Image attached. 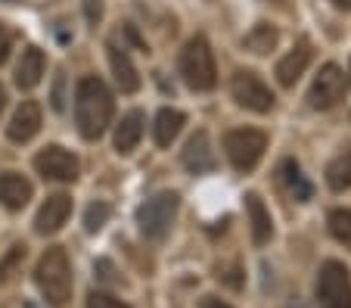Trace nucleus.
I'll return each instance as SVG.
<instances>
[{
  "label": "nucleus",
  "instance_id": "obj_16",
  "mask_svg": "<svg viewBox=\"0 0 351 308\" xmlns=\"http://www.w3.org/2000/svg\"><path fill=\"white\" fill-rule=\"evenodd\" d=\"M109 62H112V75H115V81H119V87L125 94H134L140 87V75H137V69H134L131 56L109 44Z\"/></svg>",
  "mask_w": 351,
  "mask_h": 308
},
{
  "label": "nucleus",
  "instance_id": "obj_28",
  "mask_svg": "<svg viewBox=\"0 0 351 308\" xmlns=\"http://www.w3.org/2000/svg\"><path fill=\"white\" fill-rule=\"evenodd\" d=\"M10 47H13V38H10V32L3 25H0V66L7 62V56H10Z\"/></svg>",
  "mask_w": 351,
  "mask_h": 308
},
{
  "label": "nucleus",
  "instance_id": "obj_23",
  "mask_svg": "<svg viewBox=\"0 0 351 308\" xmlns=\"http://www.w3.org/2000/svg\"><path fill=\"white\" fill-rule=\"evenodd\" d=\"M330 230L339 243L351 246V209H332L330 212Z\"/></svg>",
  "mask_w": 351,
  "mask_h": 308
},
{
  "label": "nucleus",
  "instance_id": "obj_33",
  "mask_svg": "<svg viewBox=\"0 0 351 308\" xmlns=\"http://www.w3.org/2000/svg\"><path fill=\"white\" fill-rule=\"evenodd\" d=\"M348 75H351V72H348Z\"/></svg>",
  "mask_w": 351,
  "mask_h": 308
},
{
  "label": "nucleus",
  "instance_id": "obj_7",
  "mask_svg": "<svg viewBox=\"0 0 351 308\" xmlns=\"http://www.w3.org/2000/svg\"><path fill=\"white\" fill-rule=\"evenodd\" d=\"M230 91H233V100H237L239 106L252 109V112H271L274 109L271 87H267L255 72H237L230 81Z\"/></svg>",
  "mask_w": 351,
  "mask_h": 308
},
{
  "label": "nucleus",
  "instance_id": "obj_4",
  "mask_svg": "<svg viewBox=\"0 0 351 308\" xmlns=\"http://www.w3.org/2000/svg\"><path fill=\"white\" fill-rule=\"evenodd\" d=\"M174 215H178V193L162 190V193L149 196V200L137 209L140 234H143L146 240H162V237L171 230Z\"/></svg>",
  "mask_w": 351,
  "mask_h": 308
},
{
  "label": "nucleus",
  "instance_id": "obj_20",
  "mask_svg": "<svg viewBox=\"0 0 351 308\" xmlns=\"http://www.w3.org/2000/svg\"><path fill=\"white\" fill-rule=\"evenodd\" d=\"M180 128H184V112L178 109H162L156 115V143L159 147H171V141L180 134Z\"/></svg>",
  "mask_w": 351,
  "mask_h": 308
},
{
  "label": "nucleus",
  "instance_id": "obj_18",
  "mask_svg": "<svg viewBox=\"0 0 351 308\" xmlns=\"http://www.w3.org/2000/svg\"><path fill=\"white\" fill-rule=\"evenodd\" d=\"M143 137V112H128L115 128V150L119 153H131Z\"/></svg>",
  "mask_w": 351,
  "mask_h": 308
},
{
  "label": "nucleus",
  "instance_id": "obj_24",
  "mask_svg": "<svg viewBox=\"0 0 351 308\" xmlns=\"http://www.w3.org/2000/svg\"><path fill=\"white\" fill-rule=\"evenodd\" d=\"M109 215H112L109 202H90V206H87V212H84L87 234H97V230H103V224L109 222Z\"/></svg>",
  "mask_w": 351,
  "mask_h": 308
},
{
  "label": "nucleus",
  "instance_id": "obj_6",
  "mask_svg": "<svg viewBox=\"0 0 351 308\" xmlns=\"http://www.w3.org/2000/svg\"><path fill=\"white\" fill-rule=\"evenodd\" d=\"M317 299L324 308H351V274L342 261H326L320 268Z\"/></svg>",
  "mask_w": 351,
  "mask_h": 308
},
{
  "label": "nucleus",
  "instance_id": "obj_31",
  "mask_svg": "<svg viewBox=\"0 0 351 308\" xmlns=\"http://www.w3.org/2000/svg\"><path fill=\"white\" fill-rule=\"evenodd\" d=\"M3 103H7V94H3V87H0V109H3Z\"/></svg>",
  "mask_w": 351,
  "mask_h": 308
},
{
  "label": "nucleus",
  "instance_id": "obj_8",
  "mask_svg": "<svg viewBox=\"0 0 351 308\" xmlns=\"http://www.w3.org/2000/svg\"><path fill=\"white\" fill-rule=\"evenodd\" d=\"M342 97H345V72L336 62H326L317 72V78H314L308 100H311L314 109H332Z\"/></svg>",
  "mask_w": 351,
  "mask_h": 308
},
{
  "label": "nucleus",
  "instance_id": "obj_13",
  "mask_svg": "<svg viewBox=\"0 0 351 308\" xmlns=\"http://www.w3.org/2000/svg\"><path fill=\"white\" fill-rule=\"evenodd\" d=\"M308 62H311V47H308L305 40L302 44H295V47L289 50V54L283 56V60L277 62V78L283 87H292L298 78H302V72L308 69Z\"/></svg>",
  "mask_w": 351,
  "mask_h": 308
},
{
  "label": "nucleus",
  "instance_id": "obj_19",
  "mask_svg": "<svg viewBox=\"0 0 351 308\" xmlns=\"http://www.w3.org/2000/svg\"><path fill=\"white\" fill-rule=\"evenodd\" d=\"M280 178H283V184L289 187V193L295 196L298 202H308L311 200V184H308V178L302 174V168H298V162H292V159H286L283 165H280Z\"/></svg>",
  "mask_w": 351,
  "mask_h": 308
},
{
  "label": "nucleus",
  "instance_id": "obj_12",
  "mask_svg": "<svg viewBox=\"0 0 351 308\" xmlns=\"http://www.w3.org/2000/svg\"><path fill=\"white\" fill-rule=\"evenodd\" d=\"M184 165L190 168L193 174H202V171H212L215 168V150H212V143H208L206 131H196V134L186 141Z\"/></svg>",
  "mask_w": 351,
  "mask_h": 308
},
{
  "label": "nucleus",
  "instance_id": "obj_15",
  "mask_svg": "<svg viewBox=\"0 0 351 308\" xmlns=\"http://www.w3.org/2000/svg\"><path fill=\"white\" fill-rule=\"evenodd\" d=\"M32 200V184L22 178V174H16V171H3L0 174V202L7 209H22L25 202Z\"/></svg>",
  "mask_w": 351,
  "mask_h": 308
},
{
  "label": "nucleus",
  "instance_id": "obj_10",
  "mask_svg": "<svg viewBox=\"0 0 351 308\" xmlns=\"http://www.w3.org/2000/svg\"><path fill=\"white\" fill-rule=\"evenodd\" d=\"M69 215H72V200L66 193H56L40 206L38 218H34V230L38 234H56L62 224L69 222Z\"/></svg>",
  "mask_w": 351,
  "mask_h": 308
},
{
  "label": "nucleus",
  "instance_id": "obj_5",
  "mask_svg": "<svg viewBox=\"0 0 351 308\" xmlns=\"http://www.w3.org/2000/svg\"><path fill=\"white\" fill-rule=\"evenodd\" d=\"M224 150L237 171H249V168L258 165L261 153L267 150V137L255 128H239V131H230L224 137Z\"/></svg>",
  "mask_w": 351,
  "mask_h": 308
},
{
  "label": "nucleus",
  "instance_id": "obj_9",
  "mask_svg": "<svg viewBox=\"0 0 351 308\" xmlns=\"http://www.w3.org/2000/svg\"><path fill=\"white\" fill-rule=\"evenodd\" d=\"M34 168H38L40 178H47V181H75L81 171L78 159H75L69 150L62 147H47L40 150L38 156H34Z\"/></svg>",
  "mask_w": 351,
  "mask_h": 308
},
{
  "label": "nucleus",
  "instance_id": "obj_32",
  "mask_svg": "<svg viewBox=\"0 0 351 308\" xmlns=\"http://www.w3.org/2000/svg\"><path fill=\"white\" fill-rule=\"evenodd\" d=\"M292 308H298V305H292Z\"/></svg>",
  "mask_w": 351,
  "mask_h": 308
},
{
  "label": "nucleus",
  "instance_id": "obj_29",
  "mask_svg": "<svg viewBox=\"0 0 351 308\" xmlns=\"http://www.w3.org/2000/svg\"><path fill=\"white\" fill-rule=\"evenodd\" d=\"M202 308H233V305H227V302H221L218 296H206V299H202Z\"/></svg>",
  "mask_w": 351,
  "mask_h": 308
},
{
  "label": "nucleus",
  "instance_id": "obj_3",
  "mask_svg": "<svg viewBox=\"0 0 351 308\" xmlns=\"http://www.w3.org/2000/svg\"><path fill=\"white\" fill-rule=\"evenodd\" d=\"M180 75L193 91H212L218 81V69H215V56L206 38H193L180 54Z\"/></svg>",
  "mask_w": 351,
  "mask_h": 308
},
{
  "label": "nucleus",
  "instance_id": "obj_14",
  "mask_svg": "<svg viewBox=\"0 0 351 308\" xmlns=\"http://www.w3.org/2000/svg\"><path fill=\"white\" fill-rule=\"evenodd\" d=\"M245 209H249V224H252V240H255V246H265V243L274 237L271 212H267V206L261 202L258 193H249V196H245Z\"/></svg>",
  "mask_w": 351,
  "mask_h": 308
},
{
  "label": "nucleus",
  "instance_id": "obj_25",
  "mask_svg": "<svg viewBox=\"0 0 351 308\" xmlns=\"http://www.w3.org/2000/svg\"><path fill=\"white\" fill-rule=\"evenodd\" d=\"M22 259H25V246H22V243H16V246L7 252V259L0 261V283L10 281V274L16 271V265H22Z\"/></svg>",
  "mask_w": 351,
  "mask_h": 308
},
{
  "label": "nucleus",
  "instance_id": "obj_27",
  "mask_svg": "<svg viewBox=\"0 0 351 308\" xmlns=\"http://www.w3.org/2000/svg\"><path fill=\"white\" fill-rule=\"evenodd\" d=\"M84 16L90 25H97L99 16H103V0H84Z\"/></svg>",
  "mask_w": 351,
  "mask_h": 308
},
{
  "label": "nucleus",
  "instance_id": "obj_26",
  "mask_svg": "<svg viewBox=\"0 0 351 308\" xmlns=\"http://www.w3.org/2000/svg\"><path fill=\"white\" fill-rule=\"evenodd\" d=\"M87 308H128V305L119 299H112L109 293H90L87 296Z\"/></svg>",
  "mask_w": 351,
  "mask_h": 308
},
{
  "label": "nucleus",
  "instance_id": "obj_2",
  "mask_svg": "<svg viewBox=\"0 0 351 308\" xmlns=\"http://www.w3.org/2000/svg\"><path fill=\"white\" fill-rule=\"evenodd\" d=\"M34 283H38L40 296L56 308L72 299V268H69L66 249L53 246L40 255L38 268H34Z\"/></svg>",
  "mask_w": 351,
  "mask_h": 308
},
{
  "label": "nucleus",
  "instance_id": "obj_30",
  "mask_svg": "<svg viewBox=\"0 0 351 308\" xmlns=\"http://www.w3.org/2000/svg\"><path fill=\"white\" fill-rule=\"evenodd\" d=\"M339 10H351V0H332Z\"/></svg>",
  "mask_w": 351,
  "mask_h": 308
},
{
  "label": "nucleus",
  "instance_id": "obj_17",
  "mask_svg": "<svg viewBox=\"0 0 351 308\" xmlns=\"http://www.w3.org/2000/svg\"><path fill=\"white\" fill-rule=\"evenodd\" d=\"M40 75H44V54H40L38 47H28L25 54H22L19 66H16V84H19L22 91H32L40 81Z\"/></svg>",
  "mask_w": 351,
  "mask_h": 308
},
{
  "label": "nucleus",
  "instance_id": "obj_11",
  "mask_svg": "<svg viewBox=\"0 0 351 308\" xmlns=\"http://www.w3.org/2000/svg\"><path fill=\"white\" fill-rule=\"evenodd\" d=\"M38 128H40V106L28 100V103H22V106L16 109L13 121H10V128H7V134H10V141L13 143H25V141H32V137L38 134Z\"/></svg>",
  "mask_w": 351,
  "mask_h": 308
},
{
  "label": "nucleus",
  "instance_id": "obj_1",
  "mask_svg": "<svg viewBox=\"0 0 351 308\" xmlns=\"http://www.w3.org/2000/svg\"><path fill=\"white\" fill-rule=\"evenodd\" d=\"M112 94L97 75H87L78 81V87H75V121H78L81 137L97 141L112 121Z\"/></svg>",
  "mask_w": 351,
  "mask_h": 308
},
{
  "label": "nucleus",
  "instance_id": "obj_21",
  "mask_svg": "<svg viewBox=\"0 0 351 308\" xmlns=\"http://www.w3.org/2000/svg\"><path fill=\"white\" fill-rule=\"evenodd\" d=\"M326 181L332 190H348L351 187V150L339 153L326 168Z\"/></svg>",
  "mask_w": 351,
  "mask_h": 308
},
{
  "label": "nucleus",
  "instance_id": "obj_22",
  "mask_svg": "<svg viewBox=\"0 0 351 308\" xmlns=\"http://www.w3.org/2000/svg\"><path fill=\"white\" fill-rule=\"evenodd\" d=\"M274 44H277V28L267 25V22L255 25L252 32L245 34V47L252 50V54H271Z\"/></svg>",
  "mask_w": 351,
  "mask_h": 308
}]
</instances>
